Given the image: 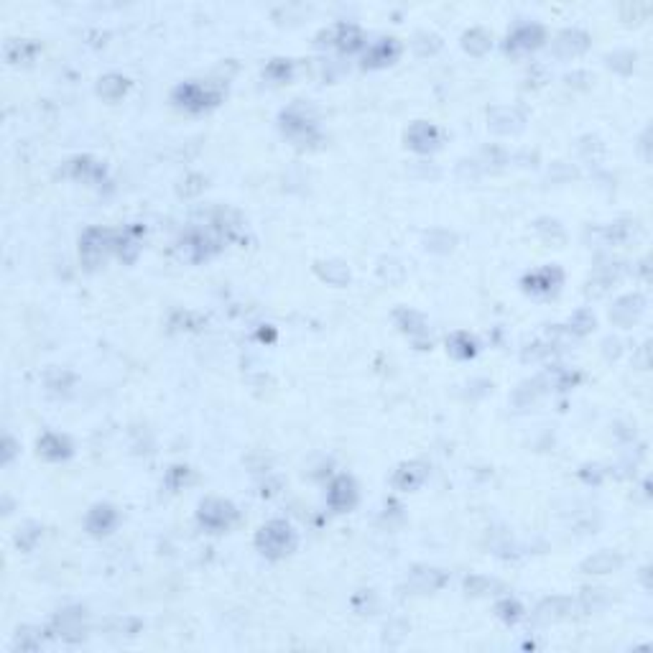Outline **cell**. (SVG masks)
I'll use <instances>...</instances> for the list:
<instances>
[{
  "label": "cell",
  "instance_id": "1",
  "mask_svg": "<svg viewBox=\"0 0 653 653\" xmlns=\"http://www.w3.org/2000/svg\"><path fill=\"white\" fill-rule=\"evenodd\" d=\"M260 541H263V546H266L268 554H278V551L286 549V541H289V528H286V526H271L268 531L263 528Z\"/></svg>",
  "mask_w": 653,
  "mask_h": 653
}]
</instances>
